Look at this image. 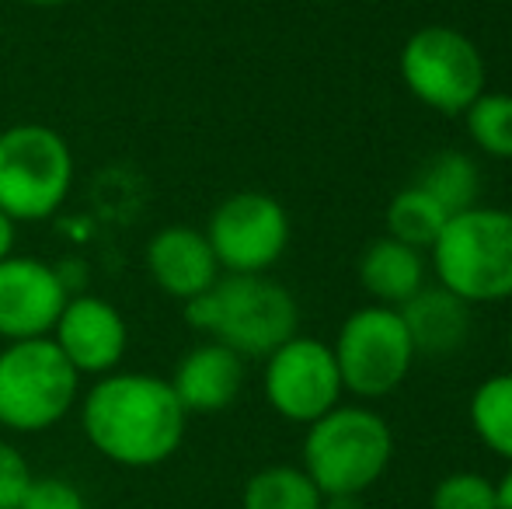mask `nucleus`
Masks as SVG:
<instances>
[{
  "label": "nucleus",
  "instance_id": "nucleus-13",
  "mask_svg": "<svg viewBox=\"0 0 512 509\" xmlns=\"http://www.w3.org/2000/svg\"><path fill=\"white\" fill-rule=\"evenodd\" d=\"M143 265H147L150 283L164 297L182 300V304L196 300L223 276L206 234L189 224L161 227L143 248Z\"/></svg>",
  "mask_w": 512,
  "mask_h": 509
},
{
  "label": "nucleus",
  "instance_id": "nucleus-21",
  "mask_svg": "<svg viewBox=\"0 0 512 509\" xmlns=\"http://www.w3.org/2000/svg\"><path fill=\"white\" fill-rule=\"evenodd\" d=\"M467 133L474 147L485 150L488 157H512V95L506 91H481L464 112Z\"/></svg>",
  "mask_w": 512,
  "mask_h": 509
},
{
  "label": "nucleus",
  "instance_id": "nucleus-27",
  "mask_svg": "<svg viewBox=\"0 0 512 509\" xmlns=\"http://www.w3.org/2000/svg\"><path fill=\"white\" fill-rule=\"evenodd\" d=\"M321 509H366L363 496H324Z\"/></svg>",
  "mask_w": 512,
  "mask_h": 509
},
{
  "label": "nucleus",
  "instance_id": "nucleus-14",
  "mask_svg": "<svg viewBox=\"0 0 512 509\" xmlns=\"http://www.w3.org/2000/svg\"><path fill=\"white\" fill-rule=\"evenodd\" d=\"M244 377H248V370H244L241 356L220 342L206 339L178 360L168 384L175 398L182 401L185 415H216L241 398Z\"/></svg>",
  "mask_w": 512,
  "mask_h": 509
},
{
  "label": "nucleus",
  "instance_id": "nucleus-12",
  "mask_svg": "<svg viewBox=\"0 0 512 509\" xmlns=\"http://www.w3.org/2000/svg\"><path fill=\"white\" fill-rule=\"evenodd\" d=\"M49 339L81 374V381L84 377L98 381V377L119 370L129 349V325L112 300L98 297V293H70Z\"/></svg>",
  "mask_w": 512,
  "mask_h": 509
},
{
  "label": "nucleus",
  "instance_id": "nucleus-24",
  "mask_svg": "<svg viewBox=\"0 0 512 509\" xmlns=\"http://www.w3.org/2000/svg\"><path fill=\"white\" fill-rule=\"evenodd\" d=\"M35 471L14 443L0 440V509H18L32 485Z\"/></svg>",
  "mask_w": 512,
  "mask_h": 509
},
{
  "label": "nucleus",
  "instance_id": "nucleus-2",
  "mask_svg": "<svg viewBox=\"0 0 512 509\" xmlns=\"http://www.w3.org/2000/svg\"><path fill=\"white\" fill-rule=\"evenodd\" d=\"M182 311L192 332L234 349L241 360H265L300 328L293 293L269 276L223 272L206 293L182 304Z\"/></svg>",
  "mask_w": 512,
  "mask_h": 509
},
{
  "label": "nucleus",
  "instance_id": "nucleus-7",
  "mask_svg": "<svg viewBox=\"0 0 512 509\" xmlns=\"http://www.w3.org/2000/svg\"><path fill=\"white\" fill-rule=\"evenodd\" d=\"M401 81L411 95L443 116H464L485 91V56L460 28L425 25L408 35L398 56Z\"/></svg>",
  "mask_w": 512,
  "mask_h": 509
},
{
  "label": "nucleus",
  "instance_id": "nucleus-11",
  "mask_svg": "<svg viewBox=\"0 0 512 509\" xmlns=\"http://www.w3.org/2000/svg\"><path fill=\"white\" fill-rule=\"evenodd\" d=\"M70 300L60 269L32 255L0 262V342L49 339Z\"/></svg>",
  "mask_w": 512,
  "mask_h": 509
},
{
  "label": "nucleus",
  "instance_id": "nucleus-28",
  "mask_svg": "<svg viewBox=\"0 0 512 509\" xmlns=\"http://www.w3.org/2000/svg\"><path fill=\"white\" fill-rule=\"evenodd\" d=\"M21 4H32V7H63L70 0H21Z\"/></svg>",
  "mask_w": 512,
  "mask_h": 509
},
{
  "label": "nucleus",
  "instance_id": "nucleus-19",
  "mask_svg": "<svg viewBox=\"0 0 512 509\" xmlns=\"http://www.w3.org/2000/svg\"><path fill=\"white\" fill-rule=\"evenodd\" d=\"M471 429L495 457L512 464V370L481 381L471 394Z\"/></svg>",
  "mask_w": 512,
  "mask_h": 509
},
{
  "label": "nucleus",
  "instance_id": "nucleus-1",
  "mask_svg": "<svg viewBox=\"0 0 512 509\" xmlns=\"http://www.w3.org/2000/svg\"><path fill=\"white\" fill-rule=\"evenodd\" d=\"M84 440L119 468H157L178 454L189 429L182 401L168 377L143 370H112L77 401Z\"/></svg>",
  "mask_w": 512,
  "mask_h": 509
},
{
  "label": "nucleus",
  "instance_id": "nucleus-25",
  "mask_svg": "<svg viewBox=\"0 0 512 509\" xmlns=\"http://www.w3.org/2000/svg\"><path fill=\"white\" fill-rule=\"evenodd\" d=\"M14 241H18V224L0 210V262H4L7 255H14Z\"/></svg>",
  "mask_w": 512,
  "mask_h": 509
},
{
  "label": "nucleus",
  "instance_id": "nucleus-4",
  "mask_svg": "<svg viewBox=\"0 0 512 509\" xmlns=\"http://www.w3.org/2000/svg\"><path fill=\"white\" fill-rule=\"evenodd\" d=\"M429 252L439 286L467 304L512 297V210L471 206L453 213Z\"/></svg>",
  "mask_w": 512,
  "mask_h": 509
},
{
  "label": "nucleus",
  "instance_id": "nucleus-17",
  "mask_svg": "<svg viewBox=\"0 0 512 509\" xmlns=\"http://www.w3.org/2000/svg\"><path fill=\"white\" fill-rule=\"evenodd\" d=\"M415 185L432 196L446 213H464L471 206H478L481 192V171L464 150H443V154L429 157L425 168L418 171Z\"/></svg>",
  "mask_w": 512,
  "mask_h": 509
},
{
  "label": "nucleus",
  "instance_id": "nucleus-22",
  "mask_svg": "<svg viewBox=\"0 0 512 509\" xmlns=\"http://www.w3.org/2000/svg\"><path fill=\"white\" fill-rule=\"evenodd\" d=\"M429 509H495V482L481 471H453L432 485Z\"/></svg>",
  "mask_w": 512,
  "mask_h": 509
},
{
  "label": "nucleus",
  "instance_id": "nucleus-18",
  "mask_svg": "<svg viewBox=\"0 0 512 509\" xmlns=\"http://www.w3.org/2000/svg\"><path fill=\"white\" fill-rule=\"evenodd\" d=\"M324 496L304 468L269 464L258 468L241 489V509H321Z\"/></svg>",
  "mask_w": 512,
  "mask_h": 509
},
{
  "label": "nucleus",
  "instance_id": "nucleus-16",
  "mask_svg": "<svg viewBox=\"0 0 512 509\" xmlns=\"http://www.w3.org/2000/svg\"><path fill=\"white\" fill-rule=\"evenodd\" d=\"M359 283L377 304L401 307L425 286L422 252L394 238H377L359 258Z\"/></svg>",
  "mask_w": 512,
  "mask_h": 509
},
{
  "label": "nucleus",
  "instance_id": "nucleus-23",
  "mask_svg": "<svg viewBox=\"0 0 512 509\" xmlns=\"http://www.w3.org/2000/svg\"><path fill=\"white\" fill-rule=\"evenodd\" d=\"M18 509H88V499L70 478L35 475Z\"/></svg>",
  "mask_w": 512,
  "mask_h": 509
},
{
  "label": "nucleus",
  "instance_id": "nucleus-6",
  "mask_svg": "<svg viewBox=\"0 0 512 509\" xmlns=\"http://www.w3.org/2000/svg\"><path fill=\"white\" fill-rule=\"evenodd\" d=\"M81 401V374L53 339L4 342L0 349V426L35 436L60 426Z\"/></svg>",
  "mask_w": 512,
  "mask_h": 509
},
{
  "label": "nucleus",
  "instance_id": "nucleus-26",
  "mask_svg": "<svg viewBox=\"0 0 512 509\" xmlns=\"http://www.w3.org/2000/svg\"><path fill=\"white\" fill-rule=\"evenodd\" d=\"M495 509H512V464L506 475L495 482Z\"/></svg>",
  "mask_w": 512,
  "mask_h": 509
},
{
  "label": "nucleus",
  "instance_id": "nucleus-15",
  "mask_svg": "<svg viewBox=\"0 0 512 509\" xmlns=\"http://www.w3.org/2000/svg\"><path fill=\"white\" fill-rule=\"evenodd\" d=\"M415 356H450L471 335V304L446 286H422L398 307Z\"/></svg>",
  "mask_w": 512,
  "mask_h": 509
},
{
  "label": "nucleus",
  "instance_id": "nucleus-20",
  "mask_svg": "<svg viewBox=\"0 0 512 509\" xmlns=\"http://www.w3.org/2000/svg\"><path fill=\"white\" fill-rule=\"evenodd\" d=\"M450 213L436 203L432 196H425L418 185H408L387 206V238L401 241V245L425 252L439 241Z\"/></svg>",
  "mask_w": 512,
  "mask_h": 509
},
{
  "label": "nucleus",
  "instance_id": "nucleus-10",
  "mask_svg": "<svg viewBox=\"0 0 512 509\" xmlns=\"http://www.w3.org/2000/svg\"><path fill=\"white\" fill-rule=\"evenodd\" d=\"M262 391L279 419L310 426L335 405H342L345 387L328 342L297 332L290 342L265 356Z\"/></svg>",
  "mask_w": 512,
  "mask_h": 509
},
{
  "label": "nucleus",
  "instance_id": "nucleus-9",
  "mask_svg": "<svg viewBox=\"0 0 512 509\" xmlns=\"http://www.w3.org/2000/svg\"><path fill=\"white\" fill-rule=\"evenodd\" d=\"M206 241L223 272L265 276L290 245V217L269 192L244 189L227 196L206 220Z\"/></svg>",
  "mask_w": 512,
  "mask_h": 509
},
{
  "label": "nucleus",
  "instance_id": "nucleus-5",
  "mask_svg": "<svg viewBox=\"0 0 512 509\" xmlns=\"http://www.w3.org/2000/svg\"><path fill=\"white\" fill-rule=\"evenodd\" d=\"M74 150L60 129L14 123L0 129V210L14 224L56 217L74 189Z\"/></svg>",
  "mask_w": 512,
  "mask_h": 509
},
{
  "label": "nucleus",
  "instance_id": "nucleus-3",
  "mask_svg": "<svg viewBox=\"0 0 512 509\" xmlns=\"http://www.w3.org/2000/svg\"><path fill=\"white\" fill-rule=\"evenodd\" d=\"M394 461V433L366 405H335L307 426L304 464L321 496H366Z\"/></svg>",
  "mask_w": 512,
  "mask_h": 509
},
{
  "label": "nucleus",
  "instance_id": "nucleus-8",
  "mask_svg": "<svg viewBox=\"0 0 512 509\" xmlns=\"http://www.w3.org/2000/svg\"><path fill=\"white\" fill-rule=\"evenodd\" d=\"M331 353L342 374V387L366 401L398 391L415 363V346H411L398 307L384 304L352 311L338 328Z\"/></svg>",
  "mask_w": 512,
  "mask_h": 509
}]
</instances>
